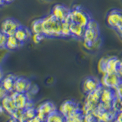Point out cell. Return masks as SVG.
Listing matches in <instances>:
<instances>
[{"label":"cell","instance_id":"32","mask_svg":"<svg viewBox=\"0 0 122 122\" xmlns=\"http://www.w3.org/2000/svg\"><path fill=\"white\" fill-rule=\"evenodd\" d=\"M117 72L122 77V60H119V63H118Z\"/></svg>","mask_w":122,"mask_h":122},{"label":"cell","instance_id":"13","mask_svg":"<svg viewBox=\"0 0 122 122\" xmlns=\"http://www.w3.org/2000/svg\"><path fill=\"white\" fill-rule=\"evenodd\" d=\"M70 11V9H69L67 7L60 5V4H56L53 7L51 15L58 21H64L69 20Z\"/></svg>","mask_w":122,"mask_h":122},{"label":"cell","instance_id":"16","mask_svg":"<svg viewBox=\"0 0 122 122\" xmlns=\"http://www.w3.org/2000/svg\"><path fill=\"white\" fill-rule=\"evenodd\" d=\"M16 76L13 74H9L3 77L1 80V82L2 86L5 88V89L9 93L12 92L14 91V85L15 79H16Z\"/></svg>","mask_w":122,"mask_h":122},{"label":"cell","instance_id":"12","mask_svg":"<svg viewBox=\"0 0 122 122\" xmlns=\"http://www.w3.org/2000/svg\"><path fill=\"white\" fill-rule=\"evenodd\" d=\"M102 86L101 82L98 78L94 76H89L83 80L82 84V89L83 92L85 94H88L95 91L98 88Z\"/></svg>","mask_w":122,"mask_h":122},{"label":"cell","instance_id":"28","mask_svg":"<svg viewBox=\"0 0 122 122\" xmlns=\"http://www.w3.org/2000/svg\"><path fill=\"white\" fill-rule=\"evenodd\" d=\"M114 90V93H115V97L122 101V82L118 86H117Z\"/></svg>","mask_w":122,"mask_h":122},{"label":"cell","instance_id":"1","mask_svg":"<svg viewBox=\"0 0 122 122\" xmlns=\"http://www.w3.org/2000/svg\"><path fill=\"white\" fill-rule=\"evenodd\" d=\"M83 45L88 50H92L100 45V30L98 24L93 19H91L84 30Z\"/></svg>","mask_w":122,"mask_h":122},{"label":"cell","instance_id":"23","mask_svg":"<svg viewBox=\"0 0 122 122\" xmlns=\"http://www.w3.org/2000/svg\"><path fill=\"white\" fill-rule=\"evenodd\" d=\"M70 21H61V30H60V37H70Z\"/></svg>","mask_w":122,"mask_h":122},{"label":"cell","instance_id":"31","mask_svg":"<svg viewBox=\"0 0 122 122\" xmlns=\"http://www.w3.org/2000/svg\"><path fill=\"white\" fill-rule=\"evenodd\" d=\"M8 95H9V92L5 89V88L2 86V83L0 82V100H2L3 98H5Z\"/></svg>","mask_w":122,"mask_h":122},{"label":"cell","instance_id":"6","mask_svg":"<svg viewBox=\"0 0 122 122\" xmlns=\"http://www.w3.org/2000/svg\"><path fill=\"white\" fill-rule=\"evenodd\" d=\"M100 82L102 87L114 89L122 82V77L117 72L104 73Z\"/></svg>","mask_w":122,"mask_h":122},{"label":"cell","instance_id":"30","mask_svg":"<svg viewBox=\"0 0 122 122\" xmlns=\"http://www.w3.org/2000/svg\"><path fill=\"white\" fill-rule=\"evenodd\" d=\"M24 110H21V112L19 113V115H18V117L17 118L18 122H26L27 121H28V118H27V117L25 115Z\"/></svg>","mask_w":122,"mask_h":122},{"label":"cell","instance_id":"42","mask_svg":"<svg viewBox=\"0 0 122 122\" xmlns=\"http://www.w3.org/2000/svg\"><path fill=\"white\" fill-rule=\"evenodd\" d=\"M41 122H44V121H41Z\"/></svg>","mask_w":122,"mask_h":122},{"label":"cell","instance_id":"7","mask_svg":"<svg viewBox=\"0 0 122 122\" xmlns=\"http://www.w3.org/2000/svg\"><path fill=\"white\" fill-rule=\"evenodd\" d=\"M81 110L79 104L74 100H66L60 105L58 112L65 117H68Z\"/></svg>","mask_w":122,"mask_h":122},{"label":"cell","instance_id":"35","mask_svg":"<svg viewBox=\"0 0 122 122\" xmlns=\"http://www.w3.org/2000/svg\"><path fill=\"white\" fill-rule=\"evenodd\" d=\"M26 122H41V121L36 116V117H34V118H32V119H28Z\"/></svg>","mask_w":122,"mask_h":122},{"label":"cell","instance_id":"10","mask_svg":"<svg viewBox=\"0 0 122 122\" xmlns=\"http://www.w3.org/2000/svg\"><path fill=\"white\" fill-rule=\"evenodd\" d=\"M20 26L21 25L18 21L14 18H9L2 21L0 25V30L7 36H12Z\"/></svg>","mask_w":122,"mask_h":122},{"label":"cell","instance_id":"8","mask_svg":"<svg viewBox=\"0 0 122 122\" xmlns=\"http://www.w3.org/2000/svg\"><path fill=\"white\" fill-rule=\"evenodd\" d=\"M114 98H115V93H114V89L102 87L99 105L105 111L112 109V102Z\"/></svg>","mask_w":122,"mask_h":122},{"label":"cell","instance_id":"36","mask_svg":"<svg viewBox=\"0 0 122 122\" xmlns=\"http://www.w3.org/2000/svg\"><path fill=\"white\" fill-rule=\"evenodd\" d=\"M116 30H117V33L120 34V36L121 37V38H122V23L121 24L117 27V28H116Z\"/></svg>","mask_w":122,"mask_h":122},{"label":"cell","instance_id":"18","mask_svg":"<svg viewBox=\"0 0 122 122\" xmlns=\"http://www.w3.org/2000/svg\"><path fill=\"white\" fill-rule=\"evenodd\" d=\"M14 36L16 37V39L20 42L21 44H22L28 40V38L30 37V32L27 28L22 27L21 25L17 29L16 31H15Z\"/></svg>","mask_w":122,"mask_h":122},{"label":"cell","instance_id":"21","mask_svg":"<svg viewBox=\"0 0 122 122\" xmlns=\"http://www.w3.org/2000/svg\"><path fill=\"white\" fill-rule=\"evenodd\" d=\"M21 44L16 39V37L14 35L8 36L5 47H6L9 51H14V50L18 49L21 46Z\"/></svg>","mask_w":122,"mask_h":122},{"label":"cell","instance_id":"14","mask_svg":"<svg viewBox=\"0 0 122 122\" xmlns=\"http://www.w3.org/2000/svg\"><path fill=\"white\" fill-rule=\"evenodd\" d=\"M9 95L12 99L17 109H25L27 102L28 99H30L27 93H19L15 91L9 93Z\"/></svg>","mask_w":122,"mask_h":122},{"label":"cell","instance_id":"15","mask_svg":"<svg viewBox=\"0 0 122 122\" xmlns=\"http://www.w3.org/2000/svg\"><path fill=\"white\" fill-rule=\"evenodd\" d=\"M31 87L30 81L25 77H17L14 85V91L19 93H27Z\"/></svg>","mask_w":122,"mask_h":122},{"label":"cell","instance_id":"27","mask_svg":"<svg viewBox=\"0 0 122 122\" xmlns=\"http://www.w3.org/2000/svg\"><path fill=\"white\" fill-rule=\"evenodd\" d=\"M83 122H98V120L92 114L89 113V114H84Z\"/></svg>","mask_w":122,"mask_h":122},{"label":"cell","instance_id":"20","mask_svg":"<svg viewBox=\"0 0 122 122\" xmlns=\"http://www.w3.org/2000/svg\"><path fill=\"white\" fill-rule=\"evenodd\" d=\"M44 122H66V117L56 110L47 115Z\"/></svg>","mask_w":122,"mask_h":122},{"label":"cell","instance_id":"3","mask_svg":"<svg viewBox=\"0 0 122 122\" xmlns=\"http://www.w3.org/2000/svg\"><path fill=\"white\" fill-rule=\"evenodd\" d=\"M91 19L92 18L90 17V15L79 6H76L70 11V15H69L70 21L82 26L84 28H86Z\"/></svg>","mask_w":122,"mask_h":122},{"label":"cell","instance_id":"25","mask_svg":"<svg viewBox=\"0 0 122 122\" xmlns=\"http://www.w3.org/2000/svg\"><path fill=\"white\" fill-rule=\"evenodd\" d=\"M25 114L27 117V118L28 119H32L34 117H36L37 115V112H36V108H34V107L32 108H25L24 110Z\"/></svg>","mask_w":122,"mask_h":122},{"label":"cell","instance_id":"34","mask_svg":"<svg viewBox=\"0 0 122 122\" xmlns=\"http://www.w3.org/2000/svg\"><path fill=\"white\" fill-rule=\"evenodd\" d=\"M115 119H116L118 122H122V112L117 113Z\"/></svg>","mask_w":122,"mask_h":122},{"label":"cell","instance_id":"5","mask_svg":"<svg viewBox=\"0 0 122 122\" xmlns=\"http://www.w3.org/2000/svg\"><path fill=\"white\" fill-rule=\"evenodd\" d=\"M118 63L119 59L116 56L102 57L98 62V70L102 74L117 72Z\"/></svg>","mask_w":122,"mask_h":122},{"label":"cell","instance_id":"24","mask_svg":"<svg viewBox=\"0 0 122 122\" xmlns=\"http://www.w3.org/2000/svg\"><path fill=\"white\" fill-rule=\"evenodd\" d=\"M84 114L82 112V109L78 112L73 114L72 115L66 118V122H83Z\"/></svg>","mask_w":122,"mask_h":122},{"label":"cell","instance_id":"37","mask_svg":"<svg viewBox=\"0 0 122 122\" xmlns=\"http://www.w3.org/2000/svg\"><path fill=\"white\" fill-rule=\"evenodd\" d=\"M2 78H3V73H2V71L1 70V68H0V82H1Z\"/></svg>","mask_w":122,"mask_h":122},{"label":"cell","instance_id":"2","mask_svg":"<svg viewBox=\"0 0 122 122\" xmlns=\"http://www.w3.org/2000/svg\"><path fill=\"white\" fill-rule=\"evenodd\" d=\"M61 21L51 14L42 18V34L46 37H60Z\"/></svg>","mask_w":122,"mask_h":122},{"label":"cell","instance_id":"41","mask_svg":"<svg viewBox=\"0 0 122 122\" xmlns=\"http://www.w3.org/2000/svg\"><path fill=\"white\" fill-rule=\"evenodd\" d=\"M112 122H118V121H117L116 119H114V121H113Z\"/></svg>","mask_w":122,"mask_h":122},{"label":"cell","instance_id":"26","mask_svg":"<svg viewBox=\"0 0 122 122\" xmlns=\"http://www.w3.org/2000/svg\"><path fill=\"white\" fill-rule=\"evenodd\" d=\"M44 35L43 34H32L31 35V38L32 41L34 44H39L44 39Z\"/></svg>","mask_w":122,"mask_h":122},{"label":"cell","instance_id":"29","mask_svg":"<svg viewBox=\"0 0 122 122\" xmlns=\"http://www.w3.org/2000/svg\"><path fill=\"white\" fill-rule=\"evenodd\" d=\"M7 35L2 33L0 30V48H3L5 47L6 41H7Z\"/></svg>","mask_w":122,"mask_h":122},{"label":"cell","instance_id":"39","mask_svg":"<svg viewBox=\"0 0 122 122\" xmlns=\"http://www.w3.org/2000/svg\"><path fill=\"white\" fill-rule=\"evenodd\" d=\"M4 1H5V4H9L11 2H12L14 0H4Z\"/></svg>","mask_w":122,"mask_h":122},{"label":"cell","instance_id":"38","mask_svg":"<svg viewBox=\"0 0 122 122\" xmlns=\"http://www.w3.org/2000/svg\"><path fill=\"white\" fill-rule=\"evenodd\" d=\"M5 112V110H4V108H2V105H0V114H2Z\"/></svg>","mask_w":122,"mask_h":122},{"label":"cell","instance_id":"9","mask_svg":"<svg viewBox=\"0 0 122 122\" xmlns=\"http://www.w3.org/2000/svg\"><path fill=\"white\" fill-rule=\"evenodd\" d=\"M56 111V108L55 105L51 101H46L41 103V105L37 106L36 108L37 117L39 118L41 121H44L46 117L50 114Z\"/></svg>","mask_w":122,"mask_h":122},{"label":"cell","instance_id":"40","mask_svg":"<svg viewBox=\"0 0 122 122\" xmlns=\"http://www.w3.org/2000/svg\"><path fill=\"white\" fill-rule=\"evenodd\" d=\"M4 4H5V1L4 0H0V6L4 5Z\"/></svg>","mask_w":122,"mask_h":122},{"label":"cell","instance_id":"4","mask_svg":"<svg viewBox=\"0 0 122 122\" xmlns=\"http://www.w3.org/2000/svg\"><path fill=\"white\" fill-rule=\"evenodd\" d=\"M102 86L98 88V89L92 92L86 94V98L84 102V105L82 108V112L83 114H86L89 113H92L95 108L100 102V95Z\"/></svg>","mask_w":122,"mask_h":122},{"label":"cell","instance_id":"22","mask_svg":"<svg viewBox=\"0 0 122 122\" xmlns=\"http://www.w3.org/2000/svg\"><path fill=\"white\" fill-rule=\"evenodd\" d=\"M30 31L32 34H42V18L35 19L31 22Z\"/></svg>","mask_w":122,"mask_h":122},{"label":"cell","instance_id":"19","mask_svg":"<svg viewBox=\"0 0 122 122\" xmlns=\"http://www.w3.org/2000/svg\"><path fill=\"white\" fill-rule=\"evenodd\" d=\"M70 37H72L76 39H82L83 37L85 28L75 23H70Z\"/></svg>","mask_w":122,"mask_h":122},{"label":"cell","instance_id":"11","mask_svg":"<svg viewBox=\"0 0 122 122\" xmlns=\"http://www.w3.org/2000/svg\"><path fill=\"white\" fill-rule=\"evenodd\" d=\"M106 22L110 28L116 29L122 23V11L118 9L110 11L106 16Z\"/></svg>","mask_w":122,"mask_h":122},{"label":"cell","instance_id":"33","mask_svg":"<svg viewBox=\"0 0 122 122\" xmlns=\"http://www.w3.org/2000/svg\"><path fill=\"white\" fill-rule=\"evenodd\" d=\"M34 107V103L31 101V99H28V102L26 103V105H25V108H32Z\"/></svg>","mask_w":122,"mask_h":122},{"label":"cell","instance_id":"17","mask_svg":"<svg viewBox=\"0 0 122 122\" xmlns=\"http://www.w3.org/2000/svg\"><path fill=\"white\" fill-rule=\"evenodd\" d=\"M1 105L5 110V112L8 113L9 115H11L12 113L16 110V106L14 104L12 99L10 97L9 94L6 95L5 98H3L1 100Z\"/></svg>","mask_w":122,"mask_h":122}]
</instances>
